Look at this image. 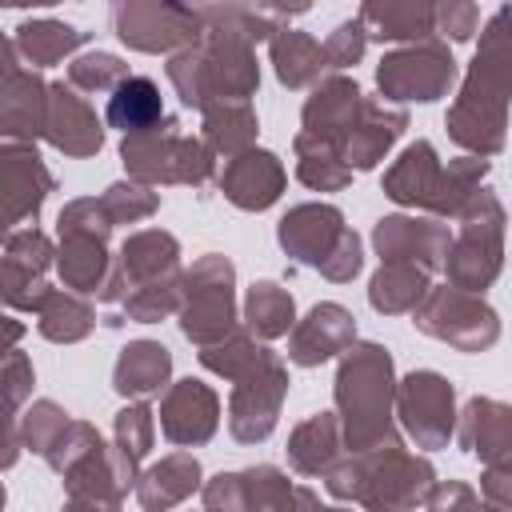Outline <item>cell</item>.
Listing matches in <instances>:
<instances>
[{
  "label": "cell",
  "mask_w": 512,
  "mask_h": 512,
  "mask_svg": "<svg viewBox=\"0 0 512 512\" xmlns=\"http://www.w3.org/2000/svg\"><path fill=\"white\" fill-rule=\"evenodd\" d=\"M508 96H512V8H500L484 24L468 84L460 92V104L452 108V136L480 152L500 148Z\"/></svg>",
  "instance_id": "6da1fadb"
},
{
  "label": "cell",
  "mask_w": 512,
  "mask_h": 512,
  "mask_svg": "<svg viewBox=\"0 0 512 512\" xmlns=\"http://www.w3.org/2000/svg\"><path fill=\"white\" fill-rule=\"evenodd\" d=\"M204 32H208L204 48H188L168 64L172 84L180 88L184 104H208L212 96L244 100L256 88V64H252L248 40L212 24Z\"/></svg>",
  "instance_id": "7a4b0ae2"
},
{
  "label": "cell",
  "mask_w": 512,
  "mask_h": 512,
  "mask_svg": "<svg viewBox=\"0 0 512 512\" xmlns=\"http://www.w3.org/2000/svg\"><path fill=\"white\" fill-rule=\"evenodd\" d=\"M336 396L348 412V440L356 448L380 444L388 436V356L376 344L344 360Z\"/></svg>",
  "instance_id": "3957f363"
},
{
  "label": "cell",
  "mask_w": 512,
  "mask_h": 512,
  "mask_svg": "<svg viewBox=\"0 0 512 512\" xmlns=\"http://www.w3.org/2000/svg\"><path fill=\"white\" fill-rule=\"evenodd\" d=\"M112 20H116V32L144 52L176 48V44H188L196 32H204L200 12L180 4H120Z\"/></svg>",
  "instance_id": "277c9868"
},
{
  "label": "cell",
  "mask_w": 512,
  "mask_h": 512,
  "mask_svg": "<svg viewBox=\"0 0 512 512\" xmlns=\"http://www.w3.org/2000/svg\"><path fill=\"white\" fill-rule=\"evenodd\" d=\"M232 324V268L220 256H208L196 264L188 276V312H184V332L200 344L212 336H224Z\"/></svg>",
  "instance_id": "5b68a950"
},
{
  "label": "cell",
  "mask_w": 512,
  "mask_h": 512,
  "mask_svg": "<svg viewBox=\"0 0 512 512\" xmlns=\"http://www.w3.org/2000/svg\"><path fill=\"white\" fill-rule=\"evenodd\" d=\"M452 56L440 44H420L408 52H392L380 64V88L392 96H412V100H432L448 88L452 80Z\"/></svg>",
  "instance_id": "8992f818"
},
{
  "label": "cell",
  "mask_w": 512,
  "mask_h": 512,
  "mask_svg": "<svg viewBox=\"0 0 512 512\" xmlns=\"http://www.w3.org/2000/svg\"><path fill=\"white\" fill-rule=\"evenodd\" d=\"M400 412H404L408 428L416 432V440L432 448V444L448 440V428H452V388L440 376H432V372L408 376L404 392H400Z\"/></svg>",
  "instance_id": "52a82bcc"
},
{
  "label": "cell",
  "mask_w": 512,
  "mask_h": 512,
  "mask_svg": "<svg viewBox=\"0 0 512 512\" xmlns=\"http://www.w3.org/2000/svg\"><path fill=\"white\" fill-rule=\"evenodd\" d=\"M212 428H216V396L204 384L184 380L164 400V432L180 444H196V440H208Z\"/></svg>",
  "instance_id": "ba28073f"
},
{
  "label": "cell",
  "mask_w": 512,
  "mask_h": 512,
  "mask_svg": "<svg viewBox=\"0 0 512 512\" xmlns=\"http://www.w3.org/2000/svg\"><path fill=\"white\" fill-rule=\"evenodd\" d=\"M440 192H444V176H440L436 156H432L428 144H412L404 152V160L388 172V196H396V200H408V204L424 200V204L448 208Z\"/></svg>",
  "instance_id": "9c48e42d"
},
{
  "label": "cell",
  "mask_w": 512,
  "mask_h": 512,
  "mask_svg": "<svg viewBox=\"0 0 512 512\" xmlns=\"http://www.w3.org/2000/svg\"><path fill=\"white\" fill-rule=\"evenodd\" d=\"M280 180H284V172H280L276 156H268V152H248V156L232 160V168H228V176H224V188H228V196H232L240 208H264V204L276 200Z\"/></svg>",
  "instance_id": "30bf717a"
},
{
  "label": "cell",
  "mask_w": 512,
  "mask_h": 512,
  "mask_svg": "<svg viewBox=\"0 0 512 512\" xmlns=\"http://www.w3.org/2000/svg\"><path fill=\"white\" fill-rule=\"evenodd\" d=\"M464 448L484 460L504 456V464H512V412L496 400H472L464 412Z\"/></svg>",
  "instance_id": "8fae6325"
},
{
  "label": "cell",
  "mask_w": 512,
  "mask_h": 512,
  "mask_svg": "<svg viewBox=\"0 0 512 512\" xmlns=\"http://www.w3.org/2000/svg\"><path fill=\"white\" fill-rule=\"evenodd\" d=\"M48 124H52L48 136L60 148H68V152H92V148H100V124H96V116L64 84L52 88V120Z\"/></svg>",
  "instance_id": "7c38bea8"
},
{
  "label": "cell",
  "mask_w": 512,
  "mask_h": 512,
  "mask_svg": "<svg viewBox=\"0 0 512 512\" xmlns=\"http://www.w3.org/2000/svg\"><path fill=\"white\" fill-rule=\"evenodd\" d=\"M348 340H352V320H348V312L336 308V304H324V308H316V312L308 316V324L296 332L292 360H300V364H316V360L340 352Z\"/></svg>",
  "instance_id": "4fadbf2b"
},
{
  "label": "cell",
  "mask_w": 512,
  "mask_h": 512,
  "mask_svg": "<svg viewBox=\"0 0 512 512\" xmlns=\"http://www.w3.org/2000/svg\"><path fill=\"white\" fill-rule=\"evenodd\" d=\"M160 120V92L148 76H128L112 100H108V124L132 132V136H144L148 128H156Z\"/></svg>",
  "instance_id": "5bb4252c"
},
{
  "label": "cell",
  "mask_w": 512,
  "mask_h": 512,
  "mask_svg": "<svg viewBox=\"0 0 512 512\" xmlns=\"http://www.w3.org/2000/svg\"><path fill=\"white\" fill-rule=\"evenodd\" d=\"M360 24L372 28L380 40H408L436 28V8L428 4H364Z\"/></svg>",
  "instance_id": "9a60e30c"
},
{
  "label": "cell",
  "mask_w": 512,
  "mask_h": 512,
  "mask_svg": "<svg viewBox=\"0 0 512 512\" xmlns=\"http://www.w3.org/2000/svg\"><path fill=\"white\" fill-rule=\"evenodd\" d=\"M272 60H276L280 80H284L288 88H300V84H308L312 76H320V68H324V48H320L312 36L296 32V28H280V36L272 40Z\"/></svg>",
  "instance_id": "2e32d148"
},
{
  "label": "cell",
  "mask_w": 512,
  "mask_h": 512,
  "mask_svg": "<svg viewBox=\"0 0 512 512\" xmlns=\"http://www.w3.org/2000/svg\"><path fill=\"white\" fill-rule=\"evenodd\" d=\"M164 376H168V348H160V344H132V348H124V356L116 364V388L132 392V396L160 392Z\"/></svg>",
  "instance_id": "e0dca14e"
},
{
  "label": "cell",
  "mask_w": 512,
  "mask_h": 512,
  "mask_svg": "<svg viewBox=\"0 0 512 512\" xmlns=\"http://www.w3.org/2000/svg\"><path fill=\"white\" fill-rule=\"evenodd\" d=\"M196 476H200V468H196V460L192 456H168L160 468H152L148 476H144V484H140V504L144 508H168V504H176L180 496H188L192 488H196Z\"/></svg>",
  "instance_id": "ac0fdd59"
},
{
  "label": "cell",
  "mask_w": 512,
  "mask_h": 512,
  "mask_svg": "<svg viewBox=\"0 0 512 512\" xmlns=\"http://www.w3.org/2000/svg\"><path fill=\"white\" fill-rule=\"evenodd\" d=\"M16 32H20L16 44L28 52L32 64H52L84 40V32H76L68 24H56V20H32V24H20Z\"/></svg>",
  "instance_id": "d6986e66"
},
{
  "label": "cell",
  "mask_w": 512,
  "mask_h": 512,
  "mask_svg": "<svg viewBox=\"0 0 512 512\" xmlns=\"http://www.w3.org/2000/svg\"><path fill=\"white\" fill-rule=\"evenodd\" d=\"M332 448H336L332 416H316L304 428H296V436H292V460L300 472H320L332 460Z\"/></svg>",
  "instance_id": "ffe728a7"
},
{
  "label": "cell",
  "mask_w": 512,
  "mask_h": 512,
  "mask_svg": "<svg viewBox=\"0 0 512 512\" xmlns=\"http://www.w3.org/2000/svg\"><path fill=\"white\" fill-rule=\"evenodd\" d=\"M248 324L264 336H276L292 324V300L276 284H256L248 292Z\"/></svg>",
  "instance_id": "44dd1931"
},
{
  "label": "cell",
  "mask_w": 512,
  "mask_h": 512,
  "mask_svg": "<svg viewBox=\"0 0 512 512\" xmlns=\"http://www.w3.org/2000/svg\"><path fill=\"white\" fill-rule=\"evenodd\" d=\"M240 496H248L252 512H288L292 488L276 468H256L240 476Z\"/></svg>",
  "instance_id": "7402d4cb"
},
{
  "label": "cell",
  "mask_w": 512,
  "mask_h": 512,
  "mask_svg": "<svg viewBox=\"0 0 512 512\" xmlns=\"http://www.w3.org/2000/svg\"><path fill=\"white\" fill-rule=\"evenodd\" d=\"M424 292V276L420 272H408V268H380V276L372 280V304L384 308V312H400L408 308L416 296Z\"/></svg>",
  "instance_id": "603a6c76"
},
{
  "label": "cell",
  "mask_w": 512,
  "mask_h": 512,
  "mask_svg": "<svg viewBox=\"0 0 512 512\" xmlns=\"http://www.w3.org/2000/svg\"><path fill=\"white\" fill-rule=\"evenodd\" d=\"M256 128V116L248 112V104H224V108H208V136L220 148H240Z\"/></svg>",
  "instance_id": "cb8c5ba5"
},
{
  "label": "cell",
  "mask_w": 512,
  "mask_h": 512,
  "mask_svg": "<svg viewBox=\"0 0 512 512\" xmlns=\"http://www.w3.org/2000/svg\"><path fill=\"white\" fill-rule=\"evenodd\" d=\"M124 80H128L124 64H120L116 56H108V52L72 60V84H80V88H112V92H116Z\"/></svg>",
  "instance_id": "d4e9b609"
},
{
  "label": "cell",
  "mask_w": 512,
  "mask_h": 512,
  "mask_svg": "<svg viewBox=\"0 0 512 512\" xmlns=\"http://www.w3.org/2000/svg\"><path fill=\"white\" fill-rule=\"evenodd\" d=\"M116 436L124 448V472H132L136 460L148 452V408H124L116 420Z\"/></svg>",
  "instance_id": "484cf974"
},
{
  "label": "cell",
  "mask_w": 512,
  "mask_h": 512,
  "mask_svg": "<svg viewBox=\"0 0 512 512\" xmlns=\"http://www.w3.org/2000/svg\"><path fill=\"white\" fill-rule=\"evenodd\" d=\"M360 52H364V24H360V20L340 24V28L328 36V44H324V60L336 64V68L360 60Z\"/></svg>",
  "instance_id": "4316f807"
},
{
  "label": "cell",
  "mask_w": 512,
  "mask_h": 512,
  "mask_svg": "<svg viewBox=\"0 0 512 512\" xmlns=\"http://www.w3.org/2000/svg\"><path fill=\"white\" fill-rule=\"evenodd\" d=\"M436 24H444L456 40H468L476 32V8L472 4H448V8H436Z\"/></svg>",
  "instance_id": "83f0119b"
},
{
  "label": "cell",
  "mask_w": 512,
  "mask_h": 512,
  "mask_svg": "<svg viewBox=\"0 0 512 512\" xmlns=\"http://www.w3.org/2000/svg\"><path fill=\"white\" fill-rule=\"evenodd\" d=\"M432 512H480V508H476V500L464 484H448L432 496Z\"/></svg>",
  "instance_id": "f1b7e54d"
}]
</instances>
